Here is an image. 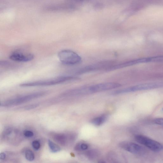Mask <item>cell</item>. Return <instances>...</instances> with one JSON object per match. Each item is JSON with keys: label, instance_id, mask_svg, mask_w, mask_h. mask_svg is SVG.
<instances>
[{"label": "cell", "instance_id": "2e32d148", "mask_svg": "<svg viewBox=\"0 0 163 163\" xmlns=\"http://www.w3.org/2000/svg\"><path fill=\"white\" fill-rule=\"evenodd\" d=\"M89 148L88 144L85 143H80L78 144L75 148V150L77 151L81 150H86Z\"/></svg>", "mask_w": 163, "mask_h": 163}, {"label": "cell", "instance_id": "8992f818", "mask_svg": "<svg viewBox=\"0 0 163 163\" xmlns=\"http://www.w3.org/2000/svg\"><path fill=\"white\" fill-rule=\"evenodd\" d=\"M115 63V62L111 61L99 62L81 68L77 70L76 73L78 75H81L87 73L102 69L106 70L109 67Z\"/></svg>", "mask_w": 163, "mask_h": 163}, {"label": "cell", "instance_id": "277c9868", "mask_svg": "<svg viewBox=\"0 0 163 163\" xmlns=\"http://www.w3.org/2000/svg\"><path fill=\"white\" fill-rule=\"evenodd\" d=\"M59 59L63 64L67 66H74L82 62L81 57L75 52L70 50H63L58 54Z\"/></svg>", "mask_w": 163, "mask_h": 163}, {"label": "cell", "instance_id": "4fadbf2b", "mask_svg": "<svg viewBox=\"0 0 163 163\" xmlns=\"http://www.w3.org/2000/svg\"><path fill=\"white\" fill-rule=\"evenodd\" d=\"M48 144L50 150L53 153H57L59 152L61 150L59 146L50 140H48Z\"/></svg>", "mask_w": 163, "mask_h": 163}, {"label": "cell", "instance_id": "3957f363", "mask_svg": "<svg viewBox=\"0 0 163 163\" xmlns=\"http://www.w3.org/2000/svg\"><path fill=\"white\" fill-rule=\"evenodd\" d=\"M162 87H163V82L147 83L119 89L113 92L112 94L114 95H117Z\"/></svg>", "mask_w": 163, "mask_h": 163}, {"label": "cell", "instance_id": "44dd1931", "mask_svg": "<svg viewBox=\"0 0 163 163\" xmlns=\"http://www.w3.org/2000/svg\"><path fill=\"white\" fill-rule=\"evenodd\" d=\"M6 158V154L5 153L2 152L0 154V160L4 161Z\"/></svg>", "mask_w": 163, "mask_h": 163}, {"label": "cell", "instance_id": "e0dca14e", "mask_svg": "<svg viewBox=\"0 0 163 163\" xmlns=\"http://www.w3.org/2000/svg\"><path fill=\"white\" fill-rule=\"evenodd\" d=\"M32 148L35 150H38L40 148L41 145L40 142L38 141L35 140L32 142Z\"/></svg>", "mask_w": 163, "mask_h": 163}, {"label": "cell", "instance_id": "30bf717a", "mask_svg": "<svg viewBox=\"0 0 163 163\" xmlns=\"http://www.w3.org/2000/svg\"><path fill=\"white\" fill-rule=\"evenodd\" d=\"M53 138L56 142L62 146L66 145L74 138L73 135L63 133L55 134L53 135Z\"/></svg>", "mask_w": 163, "mask_h": 163}, {"label": "cell", "instance_id": "6da1fadb", "mask_svg": "<svg viewBox=\"0 0 163 163\" xmlns=\"http://www.w3.org/2000/svg\"><path fill=\"white\" fill-rule=\"evenodd\" d=\"M79 79V78H78L74 76H63L52 78L23 83L21 84L20 86L22 87L50 86L58 85L68 82Z\"/></svg>", "mask_w": 163, "mask_h": 163}, {"label": "cell", "instance_id": "8fae6325", "mask_svg": "<svg viewBox=\"0 0 163 163\" xmlns=\"http://www.w3.org/2000/svg\"><path fill=\"white\" fill-rule=\"evenodd\" d=\"M107 118V116H105L98 117L92 119L91 123L95 126H99L104 123Z\"/></svg>", "mask_w": 163, "mask_h": 163}, {"label": "cell", "instance_id": "7a4b0ae2", "mask_svg": "<svg viewBox=\"0 0 163 163\" xmlns=\"http://www.w3.org/2000/svg\"><path fill=\"white\" fill-rule=\"evenodd\" d=\"M46 93V92H40L21 96L1 102V106L9 107L19 105L43 97Z\"/></svg>", "mask_w": 163, "mask_h": 163}, {"label": "cell", "instance_id": "5bb4252c", "mask_svg": "<svg viewBox=\"0 0 163 163\" xmlns=\"http://www.w3.org/2000/svg\"><path fill=\"white\" fill-rule=\"evenodd\" d=\"M14 131L13 129L11 127H7L5 129L2 133V137L7 138L11 135Z\"/></svg>", "mask_w": 163, "mask_h": 163}, {"label": "cell", "instance_id": "5b68a950", "mask_svg": "<svg viewBox=\"0 0 163 163\" xmlns=\"http://www.w3.org/2000/svg\"><path fill=\"white\" fill-rule=\"evenodd\" d=\"M136 142L143 145L154 152H160L163 150V146L159 142L141 135L135 136Z\"/></svg>", "mask_w": 163, "mask_h": 163}, {"label": "cell", "instance_id": "ac0fdd59", "mask_svg": "<svg viewBox=\"0 0 163 163\" xmlns=\"http://www.w3.org/2000/svg\"><path fill=\"white\" fill-rule=\"evenodd\" d=\"M23 135L26 137L31 138L33 136L34 134L33 132L30 130H25L24 132Z\"/></svg>", "mask_w": 163, "mask_h": 163}, {"label": "cell", "instance_id": "ffe728a7", "mask_svg": "<svg viewBox=\"0 0 163 163\" xmlns=\"http://www.w3.org/2000/svg\"><path fill=\"white\" fill-rule=\"evenodd\" d=\"M154 123L156 124L163 126V118H158L155 119Z\"/></svg>", "mask_w": 163, "mask_h": 163}, {"label": "cell", "instance_id": "7402d4cb", "mask_svg": "<svg viewBox=\"0 0 163 163\" xmlns=\"http://www.w3.org/2000/svg\"><path fill=\"white\" fill-rule=\"evenodd\" d=\"M162 110L163 111V108L162 109Z\"/></svg>", "mask_w": 163, "mask_h": 163}, {"label": "cell", "instance_id": "7c38bea8", "mask_svg": "<svg viewBox=\"0 0 163 163\" xmlns=\"http://www.w3.org/2000/svg\"><path fill=\"white\" fill-rule=\"evenodd\" d=\"M100 155V151L96 150L88 151L86 153L87 157L90 160H94L98 157Z\"/></svg>", "mask_w": 163, "mask_h": 163}, {"label": "cell", "instance_id": "9c48e42d", "mask_svg": "<svg viewBox=\"0 0 163 163\" xmlns=\"http://www.w3.org/2000/svg\"><path fill=\"white\" fill-rule=\"evenodd\" d=\"M34 55L31 53H25L16 51L13 52L9 56L11 60L16 62H27L34 59Z\"/></svg>", "mask_w": 163, "mask_h": 163}, {"label": "cell", "instance_id": "52a82bcc", "mask_svg": "<svg viewBox=\"0 0 163 163\" xmlns=\"http://www.w3.org/2000/svg\"><path fill=\"white\" fill-rule=\"evenodd\" d=\"M119 146L122 149L135 154L141 155L144 154L146 151L142 146L132 142H122Z\"/></svg>", "mask_w": 163, "mask_h": 163}, {"label": "cell", "instance_id": "9a60e30c", "mask_svg": "<svg viewBox=\"0 0 163 163\" xmlns=\"http://www.w3.org/2000/svg\"><path fill=\"white\" fill-rule=\"evenodd\" d=\"M25 157L28 161H32L35 158V155L33 152L30 150H27L25 153Z\"/></svg>", "mask_w": 163, "mask_h": 163}, {"label": "cell", "instance_id": "d6986e66", "mask_svg": "<svg viewBox=\"0 0 163 163\" xmlns=\"http://www.w3.org/2000/svg\"><path fill=\"white\" fill-rule=\"evenodd\" d=\"M38 104H31L26 106L24 108V109L28 110H30L36 108L38 107Z\"/></svg>", "mask_w": 163, "mask_h": 163}, {"label": "cell", "instance_id": "ba28073f", "mask_svg": "<svg viewBox=\"0 0 163 163\" xmlns=\"http://www.w3.org/2000/svg\"><path fill=\"white\" fill-rule=\"evenodd\" d=\"M121 85L113 82L97 84L89 86L91 94L99 93L120 87Z\"/></svg>", "mask_w": 163, "mask_h": 163}]
</instances>
